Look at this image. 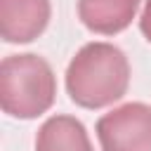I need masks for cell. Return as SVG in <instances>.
Segmentation results:
<instances>
[{"label":"cell","instance_id":"1","mask_svg":"<svg viewBox=\"0 0 151 151\" xmlns=\"http://www.w3.org/2000/svg\"><path fill=\"white\" fill-rule=\"evenodd\" d=\"M130 87V61L111 42H87L66 68V92L83 109H101L125 97Z\"/></svg>","mask_w":151,"mask_h":151},{"label":"cell","instance_id":"2","mask_svg":"<svg viewBox=\"0 0 151 151\" xmlns=\"http://www.w3.org/2000/svg\"><path fill=\"white\" fill-rule=\"evenodd\" d=\"M57 97L52 66L38 54H9L0 64V106L7 116L31 120L50 111Z\"/></svg>","mask_w":151,"mask_h":151},{"label":"cell","instance_id":"3","mask_svg":"<svg viewBox=\"0 0 151 151\" xmlns=\"http://www.w3.org/2000/svg\"><path fill=\"white\" fill-rule=\"evenodd\" d=\"M101 151H151V104L127 101L97 120Z\"/></svg>","mask_w":151,"mask_h":151},{"label":"cell","instance_id":"4","mask_svg":"<svg viewBox=\"0 0 151 151\" xmlns=\"http://www.w3.org/2000/svg\"><path fill=\"white\" fill-rule=\"evenodd\" d=\"M50 0H0V35L5 42H31L50 24Z\"/></svg>","mask_w":151,"mask_h":151},{"label":"cell","instance_id":"5","mask_svg":"<svg viewBox=\"0 0 151 151\" xmlns=\"http://www.w3.org/2000/svg\"><path fill=\"white\" fill-rule=\"evenodd\" d=\"M142 0H78V17L83 26L99 35H116L125 31Z\"/></svg>","mask_w":151,"mask_h":151},{"label":"cell","instance_id":"6","mask_svg":"<svg viewBox=\"0 0 151 151\" xmlns=\"http://www.w3.org/2000/svg\"><path fill=\"white\" fill-rule=\"evenodd\" d=\"M35 151H92V142L78 118L52 116L38 130Z\"/></svg>","mask_w":151,"mask_h":151},{"label":"cell","instance_id":"7","mask_svg":"<svg viewBox=\"0 0 151 151\" xmlns=\"http://www.w3.org/2000/svg\"><path fill=\"white\" fill-rule=\"evenodd\" d=\"M139 31H142V35L151 42V0H146V2H144L142 17H139Z\"/></svg>","mask_w":151,"mask_h":151}]
</instances>
